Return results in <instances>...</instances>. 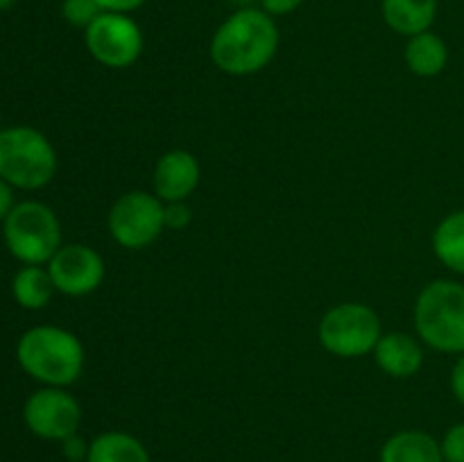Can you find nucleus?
I'll return each mask as SVG.
<instances>
[{"label":"nucleus","instance_id":"obj_22","mask_svg":"<svg viewBox=\"0 0 464 462\" xmlns=\"http://www.w3.org/2000/svg\"><path fill=\"white\" fill-rule=\"evenodd\" d=\"M89 447L91 442H86L82 435H71L62 442V453L68 462H86L89 457Z\"/></svg>","mask_w":464,"mask_h":462},{"label":"nucleus","instance_id":"obj_12","mask_svg":"<svg viewBox=\"0 0 464 462\" xmlns=\"http://www.w3.org/2000/svg\"><path fill=\"white\" fill-rule=\"evenodd\" d=\"M372 353L379 370L392 379H411L424 365L421 344L411 333H383Z\"/></svg>","mask_w":464,"mask_h":462},{"label":"nucleus","instance_id":"obj_9","mask_svg":"<svg viewBox=\"0 0 464 462\" xmlns=\"http://www.w3.org/2000/svg\"><path fill=\"white\" fill-rule=\"evenodd\" d=\"M23 419L36 438L63 442L80 428L82 408L66 390L48 385L30 394L23 408Z\"/></svg>","mask_w":464,"mask_h":462},{"label":"nucleus","instance_id":"obj_13","mask_svg":"<svg viewBox=\"0 0 464 462\" xmlns=\"http://www.w3.org/2000/svg\"><path fill=\"white\" fill-rule=\"evenodd\" d=\"M383 21L401 36H415L429 32L438 16V0H383Z\"/></svg>","mask_w":464,"mask_h":462},{"label":"nucleus","instance_id":"obj_10","mask_svg":"<svg viewBox=\"0 0 464 462\" xmlns=\"http://www.w3.org/2000/svg\"><path fill=\"white\" fill-rule=\"evenodd\" d=\"M48 272L59 293L68 297H84L102 285L107 267L93 247L82 243L62 245L48 261Z\"/></svg>","mask_w":464,"mask_h":462},{"label":"nucleus","instance_id":"obj_7","mask_svg":"<svg viewBox=\"0 0 464 462\" xmlns=\"http://www.w3.org/2000/svg\"><path fill=\"white\" fill-rule=\"evenodd\" d=\"M111 238L125 249H143L166 229L163 202L154 193L130 190L113 202L107 216Z\"/></svg>","mask_w":464,"mask_h":462},{"label":"nucleus","instance_id":"obj_1","mask_svg":"<svg viewBox=\"0 0 464 462\" xmlns=\"http://www.w3.org/2000/svg\"><path fill=\"white\" fill-rule=\"evenodd\" d=\"M279 50V27L261 7H240L220 23L211 39V62L222 72L247 77L261 72Z\"/></svg>","mask_w":464,"mask_h":462},{"label":"nucleus","instance_id":"obj_3","mask_svg":"<svg viewBox=\"0 0 464 462\" xmlns=\"http://www.w3.org/2000/svg\"><path fill=\"white\" fill-rule=\"evenodd\" d=\"M417 335L442 353H464V285L438 279L421 288L415 302Z\"/></svg>","mask_w":464,"mask_h":462},{"label":"nucleus","instance_id":"obj_6","mask_svg":"<svg viewBox=\"0 0 464 462\" xmlns=\"http://www.w3.org/2000/svg\"><path fill=\"white\" fill-rule=\"evenodd\" d=\"M383 335L381 317L367 303L344 302L329 308L317 326L322 347L338 358H361L374 351Z\"/></svg>","mask_w":464,"mask_h":462},{"label":"nucleus","instance_id":"obj_28","mask_svg":"<svg viewBox=\"0 0 464 462\" xmlns=\"http://www.w3.org/2000/svg\"><path fill=\"white\" fill-rule=\"evenodd\" d=\"M231 3H236V5H238V9L240 7H254V0H231Z\"/></svg>","mask_w":464,"mask_h":462},{"label":"nucleus","instance_id":"obj_11","mask_svg":"<svg viewBox=\"0 0 464 462\" xmlns=\"http://www.w3.org/2000/svg\"><path fill=\"white\" fill-rule=\"evenodd\" d=\"M199 161L188 149H170L159 157L152 172V188L161 202H186L198 190Z\"/></svg>","mask_w":464,"mask_h":462},{"label":"nucleus","instance_id":"obj_17","mask_svg":"<svg viewBox=\"0 0 464 462\" xmlns=\"http://www.w3.org/2000/svg\"><path fill=\"white\" fill-rule=\"evenodd\" d=\"M433 252L442 265L464 274V208L444 217L433 231Z\"/></svg>","mask_w":464,"mask_h":462},{"label":"nucleus","instance_id":"obj_21","mask_svg":"<svg viewBox=\"0 0 464 462\" xmlns=\"http://www.w3.org/2000/svg\"><path fill=\"white\" fill-rule=\"evenodd\" d=\"M193 220V211L186 202H163V225L166 229L181 231Z\"/></svg>","mask_w":464,"mask_h":462},{"label":"nucleus","instance_id":"obj_23","mask_svg":"<svg viewBox=\"0 0 464 462\" xmlns=\"http://www.w3.org/2000/svg\"><path fill=\"white\" fill-rule=\"evenodd\" d=\"M258 3H261L263 12H267L272 18H275V16H285V14L297 12V9L304 5V0H258Z\"/></svg>","mask_w":464,"mask_h":462},{"label":"nucleus","instance_id":"obj_26","mask_svg":"<svg viewBox=\"0 0 464 462\" xmlns=\"http://www.w3.org/2000/svg\"><path fill=\"white\" fill-rule=\"evenodd\" d=\"M14 208V195H12V186L0 177V220L9 216V211Z\"/></svg>","mask_w":464,"mask_h":462},{"label":"nucleus","instance_id":"obj_19","mask_svg":"<svg viewBox=\"0 0 464 462\" xmlns=\"http://www.w3.org/2000/svg\"><path fill=\"white\" fill-rule=\"evenodd\" d=\"M102 12L100 0H62V16L72 27H82V30H86Z\"/></svg>","mask_w":464,"mask_h":462},{"label":"nucleus","instance_id":"obj_18","mask_svg":"<svg viewBox=\"0 0 464 462\" xmlns=\"http://www.w3.org/2000/svg\"><path fill=\"white\" fill-rule=\"evenodd\" d=\"M54 290L57 288L53 284V276L41 265H25L16 272L12 284L14 299L27 311H39V308L48 306Z\"/></svg>","mask_w":464,"mask_h":462},{"label":"nucleus","instance_id":"obj_4","mask_svg":"<svg viewBox=\"0 0 464 462\" xmlns=\"http://www.w3.org/2000/svg\"><path fill=\"white\" fill-rule=\"evenodd\" d=\"M54 172L57 152L39 130L9 127L0 131V177L12 188H44L53 181Z\"/></svg>","mask_w":464,"mask_h":462},{"label":"nucleus","instance_id":"obj_2","mask_svg":"<svg viewBox=\"0 0 464 462\" xmlns=\"http://www.w3.org/2000/svg\"><path fill=\"white\" fill-rule=\"evenodd\" d=\"M18 365L39 383L66 388L84 370V347L75 333L59 326H34L25 331L16 347Z\"/></svg>","mask_w":464,"mask_h":462},{"label":"nucleus","instance_id":"obj_27","mask_svg":"<svg viewBox=\"0 0 464 462\" xmlns=\"http://www.w3.org/2000/svg\"><path fill=\"white\" fill-rule=\"evenodd\" d=\"M14 5H16V0H0V12H5V9H12Z\"/></svg>","mask_w":464,"mask_h":462},{"label":"nucleus","instance_id":"obj_8","mask_svg":"<svg viewBox=\"0 0 464 462\" xmlns=\"http://www.w3.org/2000/svg\"><path fill=\"white\" fill-rule=\"evenodd\" d=\"M91 57L107 68H130L143 54V30L130 14L102 12L84 30Z\"/></svg>","mask_w":464,"mask_h":462},{"label":"nucleus","instance_id":"obj_16","mask_svg":"<svg viewBox=\"0 0 464 462\" xmlns=\"http://www.w3.org/2000/svg\"><path fill=\"white\" fill-rule=\"evenodd\" d=\"M86 462H150L145 444L125 430H107L91 439Z\"/></svg>","mask_w":464,"mask_h":462},{"label":"nucleus","instance_id":"obj_15","mask_svg":"<svg viewBox=\"0 0 464 462\" xmlns=\"http://www.w3.org/2000/svg\"><path fill=\"white\" fill-rule=\"evenodd\" d=\"M406 66L417 77H438L449 63L447 41L435 32H421L408 39L406 43Z\"/></svg>","mask_w":464,"mask_h":462},{"label":"nucleus","instance_id":"obj_20","mask_svg":"<svg viewBox=\"0 0 464 462\" xmlns=\"http://www.w3.org/2000/svg\"><path fill=\"white\" fill-rule=\"evenodd\" d=\"M440 447H442L444 462H464V421L444 433Z\"/></svg>","mask_w":464,"mask_h":462},{"label":"nucleus","instance_id":"obj_24","mask_svg":"<svg viewBox=\"0 0 464 462\" xmlns=\"http://www.w3.org/2000/svg\"><path fill=\"white\" fill-rule=\"evenodd\" d=\"M451 392L458 399V403L464 406V353H460L451 370Z\"/></svg>","mask_w":464,"mask_h":462},{"label":"nucleus","instance_id":"obj_25","mask_svg":"<svg viewBox=\"0 0 464 462\" xmlns=\"http://www.w3.org/2000/svg\"><path fill=\"white\" fill-rule=\"evenodd\" d=\"M145 3H148V0H100L104 12H118V14H131L139 7H143Z\"/></svg>","mask_w":464,"mask_h":462},{"label":"nucleus","instance_id":"obj_14","mask_svg":"<svg viewBox=\"0 0 464 462\" xmlns=\"http://www.w3.org/2000/svg\"><path fill=\"white\" fill-rule=\"evenodd\" d=\"M381 462H444L442 447L426 430H401L385 439Z\"/></svg>","mask_w":464,"mask_h":462},{"label":"nucleus","instance_id":"obj_5","mask_svg":"<svg viewBox=\"0 0 464 462\" xmlns=\"http://www.w3.org/2000/svg\"><path fill=\"white\" fill-rule=\"evenodd\" d=\"M7 249L25 265H44L62 247L59 217L44 202H21L5 217Z\"/></svg>","mask_w":464,"mask_h":462}]
</instances>
